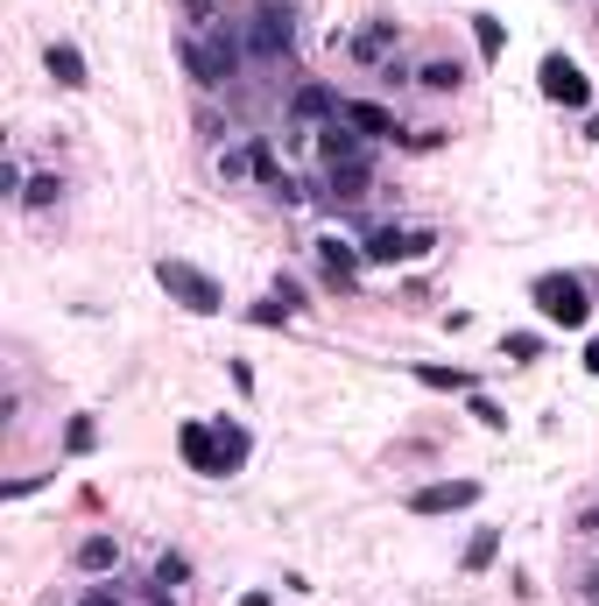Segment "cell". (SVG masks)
Listing matches in <instances>:
<instances>
[{"label":"cell","mask_w":599,"mask_h":606,"mask_svg":"<svg viewBox=\"0 0 599 606\" xmlns=\"http://www.w3.org/2000/svg\"><path fill=\"white\" fill-rule=\"evenodd\" d=\"M529 304H536L543 324H564V332H586L592 324V304H586V283H578V275H536Z\"/></svg>","instance_id":"1"},{"label":"cell","mask_w":599,"mask_h":606,"mask_svg":"<svg viewBox=\"0 0 599 606\" xmlns=\"http://www.w3.org/2000/svg\"><path fill=\"white\" fill-rule=\"evenodd\" d=\"M240 50H247V36H227V28H205V36H184V71L212 92V85H227L240 71Z\"/></svg>","instance_id":"2"},{"label":"cell","mask_w":599,"mask_h":606,"mask_svg":"<svg viewBox=\"0 0 599 606\" xmlns=\"http://www.w3.org/2000/svg\"><path fill=\"white\" fill-rule=\"evenodd\" d=\"M156 283H162V297L170 304H184V310H198V318H212V310H227V289L212 283L205 269H191V261H176V255H162L156 261Z\"/></svg>","instance_id":"3"},{"label":"cell","mask_w":599,"mask_h":606,"mask_svg":"<svg viewBox=\"0 0 599 606\" xmlns=\"http://www.w3.org/2000/svg\"><path fill=\"white\" fill-rule=\"evenodd\" d=\"M290 50H296V14L276 8V0H261V8L247 14V57L254 64H282Z\"/></svg>","instance_id":"4"},{"label":"cell","mask_w":599,"mask_h":606,"mask_svg":"<svg viewBox=\"0 0 599 606\" xmlns=\"http://www.w3.org/2000/svg\"><path fill=\"white\" fill-rule=\"evenodd\" d=\"M536 78H543V99L550 107H572V113H592V78L572 64L564 50H550L543 64H536Z\"/></svg>","instance_id":"5"},{"label":"cell","mask_w":599,"mask_h":606,"mask_svg":"<svg viewBox=\"0 0 599 606\" xmlns=\"http://www.w3.org/2000/svg\"><path fill=\"white\" fill-rule=\"evenodd\" d=\"M359 247H367L374 269H395V261H424L430 247H438V233H424V226H374Z\"/></svg>","instance_id":"6"},{"label":"cell","mask_w":599,"mask_h":606,"mask_svg":"<svg viewBox=\"0 0 599 606\" xmlns=\"http://www.w3.org/2000/svg\"><path fill=\"white\" fill-rule=\"evenodd\" d=\"M318 269H325V283L332 289H353L359 283V269H367V247H353V240H318Z\"/></svg>","instance_id":"7"},{"label":"cell","mask_w":599,"mask_h":606,"mask_svg":"<svg viewBox=\"0 0 599 606\" xmlns=\"http://www.w3.org/2000/svg\"><path fill=\"white\" fill-rule=\"evenodd\" d=\"M473 500H479V480H438L409 494V515H452V508H473Z\"/></svg>","instance_id":"8"},{"label":"cell","mask_w":599,"mask_h":606,"mask_svg":"<svg viewBox=\"0 0 599 606\" xmlns=\"http://www.w3.org/2000/svg\"><path fill=\"white\" fill-rule=\"evenodd\" d=\"M176 452H184V466H191V472H212V480H227V466H219V437H212V423H184V431H176Z\"/></svg>","instance_id":"9"},{"label":"cell","mask_w":599,"mask_h":606,"mask_svg":"<svg viewBox=\"0 0 599 606\" xmlns=\"http://www.w3.org/2000/svg\"><path fill=\"white\" fill-rule=\"evenodd\" d=\"M395 42H402V28L388 22V14H374L367 28H353V42H346V50L359 57V64H388V57H395Z\"/></svg>","instance_id":"10"},{"label":"cell","mask_w":599,"mask_h":606,"mask_svg":"<svg viewBox=\"0 0 599 606\" xmlns=\"http://www.w3.org/2000/svg\"><path fill=\"white\" fill-rule=\"evenodd\" d=\"M339 113H346V99H339L332 85H304V92L290 99V121H296V127H318V121H339Z\"/></svg>","instance_id":"11"},{"label":"cell","mask_w":599,"mask_h":606,"mask_svg":"<svg viewBox=\"0 0 599 606\" xmlns=\"http://www.w3.org/2000/svg\"><path fill=\"white\" fill-rule=\"evenodd\" d=\"M318 156H325V170H332V162H367V135H359V127H346V121H325Z\"/></svg>","instance_id":"12"},{"label":"cell","mask_w":599,"mask_h":606,"mask_svg":"<svg viewBox=\"0 0 599 606\" xmlns=\"http://www.w3.org/2000/svg\"><path fill=\"white\" fill-rule=\"evenodd\" d=\"M42 64H50V78L64 85V92H85V85H93V78H85V50H78V42H50Z\"/></svg>","instance_id":"13"},{"label":"cell","mask_w":599,"mask_h":606,"mask_svg":"<svg viewBox=\"0 0 599 606\" xmlns=\"http://www.w3.org/2000/svg\"><path fill=\"white\" fill-rule=\"evenodd\" d=\"M339 121L359 127V135H374V141L402 135V127H395V113H388V107H374V99H346V113H339Z\"/></svg>","instance_id":"14"},{"label":"cell","mask_w":599,"mask_h":606,"mask_svg":"<svg viewBox=\"0 0 599 606\" xmlns=\"http://www.w3.org/2000/svg\"><path fill=\"white\" fill-rule=\"evenodd\" d=\"M325 184H332V198H339V205H353V198H367L374 162H332V170H325Z\"/></svg>","instance_id":"15"},{"label":"cell","mask_w":599,"mask_h":606,"mask_svg":"<svg viewBox=\"0 0 599 606\" xmlns=\"http://www.w3.org/2000/svg\"><path fill=\"white\" fill-rule=\"evenodd\" d=\"M71 565H78L85 579H107V571L120 565V543H113V536H85L78 551H71Z\"/></svg>","instance_id":"16"},{"label":"cell","mask_w":599,"mask_h":606,"mask_svg":"<svg viewBox=\"0 0 599 606\" xmlns=\"http://www.w3.org/2000/svg\"><path fill=\"white\" fill-rule=\"evenodd\" d=\"M212 437H219V466H227V472H240V466H247L254 437L240 431V423H227V417H219V423H212Z\"/></svg>","instance_id":"17"},{"label":"cell","mask_w":599,"mask_h":606,"mask_svg":"<svg viewBox=\"0 0 599 606\" xmlns=\"http://www.w3.org/2000/svg\"><path fill=\"white\" fill-rule=\"evenodd\" d=\"M416 85H424V92H459V85H466V64H452V57H430V64L416 71Z\"/></svg>","instance_id":"18"},{"label":"cell","mask_w":599,"mask_h":606,"mask_svg":"<svg viewBox=\"0 0 599 606\" xmlns=\"http://www.w3.org/2000/svg\"><path fill=\"white\" fill-rule=\"evenodd\" d=\"M493 557H501V529H473V543H466V571H487Z\"/></svg>","instance_id":"19"},{"label":"cell","mask_w":599,"mask_h":606,"mask_svg":"<svg viewBox=\"0 0 599 606\" xmlns=\"http://www.w3.org/2000/svg\"><path fill=\"white\" fill-rule=\"evenodd\" d=\"M473 36H479V57H487V64H493V57L508 50V28L493 22V14H473Z\"/></svg>","instance_id":"20"},{"label":"cell","mask_w":599,"mask_h":606,"mask_svg":"<svg viewBox=\"0 0 599 606\" xmlns=\"http://www.w3.org/2000/svg\"><path fill=\"white\" fill-rule=\"evenodd\" d=\"M57 190H64L57 176H28V190H22V212H50V205H57Z\"/></svg>","instance_id":"21"},{"label":"cell","mask_w":599,"mask_h":606,"mask_svg":"<svg viewBox=\"0 0 599 606\" xmlns=\"http://www.w3.org/2000/svg\"><path fill=\"white\" fill-rule=\"evenodd\" d=\"M416 381H424V388H473V374H459V367H416Z\"/></svg>","instance_id":"22"},{"label":"cell","mask_w":599,"mask_h":606,"mask_svg":"<svg viewBox=\"0 0 599 606\" xmlns=\"http://www.w3.org/2000/svg\"><path fill=\"white\" fill-rule=\"evenodd\" d=\"M184 579H191V557L184 551H162L156 557V585H184Z\"/></svg>","instance_id":"23"},{"label":"cell","mask_w":599,"mask_h":606,"mask_svg":"<svg viewBox=\"0 0 599 606\" xmlns=\"http://www.w3.org/2000/svg\"><path fill=\"white\" fill-rule=\"evenodd\" d=\"M501 353H508V360H536V353H543V338H536V332H508Z\"/></svg>","instance_id":"24"},{"label":"cell","mask_w":599,"mask_h":606,"mask_svg":"<svg viewBox=\"0 0 599 606\" xmlns=\"http://www.w3.org/2000/svg\"><path fill=\"white\" fill-rule=\"evenodd\" d=\"M22 190H28V176H22V162H0V198H14V205H22Z\"/></svg>","instance_id":"25"},{"label":"cell","mask_w":599,"mask_h":606,"mask_svg":"<svg viewBox=\"0 0 599 606\" xmlns=\"http://www.w3.org/2000/svg\"><path fill=\"white\" fill-rule=\"evenodd\" d=\"M247 170H254V149H219V176H227V184L247 176Z\"/></svg>","instance_id":"26"},{"label":"cell","mask_w":599,"mask_h":606,"mask_svg":"<svg viewBox=\"0 0 599 606\" xmlns=\"http://www.w3.org/2000/svg\"><path fill=\"white\" fill-rule=\"evenodd\" d=\"M93 437H99V431H93V417H71V431H64V445H71V452H93Z\"/></svg>","instance_id":"27"},{"label":"cell","mask_w":599,"mask_h":606,"mask_svg":"<svg viewBox=\"0 0 599 606\" xmlns=\"http://www.w3.org/2000/svg\"><path fill=\"white\" fill-rule=\"evenodd\" d=\"M36 486H50V472H28V480H8V486H0V500H22V494H36Z\"/></svg>","instance_id":"28"},{"label":"cell","mask_w":599,"mask_h":606,"mask_svg":"<svg viewBox=\"0 0 599 606\" xmlns=\"http://www.w3.org/2000/svg\"><path fill=\"white\" fill-rule=\"evenodd\" d=\"M473 417L487 423V431H508V417H501V403H487V395H473Z\"/></svg>","instance_id":"29"},{"label":"cell","mask_w":599,"mask_h":606,"mask_svg":"<svg viewBox=\"0 0 599 606\" xmlns=\"http://www.w3.org/2000/svg\"><path fill=\"white\" fill-rule=\"evenodd\" d=\"M247 318H254V324H290V304H276V297H268V304H254Z\"/></svg>","instance_id":"30"},{"label":"cell","mask_w":599,"mask_h":606,"mask_svg":"<svg viewBox=\"0 0 599 606\" xmlns=\"http://www.w3.org/2000/svg\"><path fill=\"white\" fill-rule=\"evenodd\" d=\"M78 606H120V593H107V585H93V593H85Z\"/></svg>","instance_id":"31"},{"label":"cell","mask_w":599,"mask_h":606,"mask_svg":"<svg viewBox=\"0 0 599 606\" xmlns=\"http://www.w3.org/2000/svg\"><path fill=\"white\" fill-rule=\"evenodd\" d=\"M240 606H276V593H261V585H254V593H240Z\"/></svg>","instance_id":"32"},{"label":"cell","mask_w":599,"mask_h":606,"mask_svg":"<svg viewBox=\"0 0 599 606\" xmlns=\"http://www.w3.org/2000/svg\"><path fill=\"white\" fill-rule=\"evenodd\" d=\"M586 374H599V338H592V346H586Z\"/></svg>","instance_id":"33"},{"label":"cell","mask_w":599,"mask_h":606,"mask_svg":"<svg viewBox=\"0 0 599 606\" xmlns=\"http://www.w3.org/2000/svg\"><path fill=\"white\" fill-rule=\"evenodd\" d=\"M586 135H592V141H599V113H586Z\"/></svg>","instance_id":"34"},{"label":"cell","mask_w":599,"mask_h":606,"mask_svg":"<svg viewBox=\"0 0 599 606\" xmlns=\"http://www.w3.org/2000/svg\"><path fill=\"white\" fill-rule=\"evenodd\" d=\"M191 8H205V0H191Z\"/></svg>","instance_id":"35"}]
</instances>
